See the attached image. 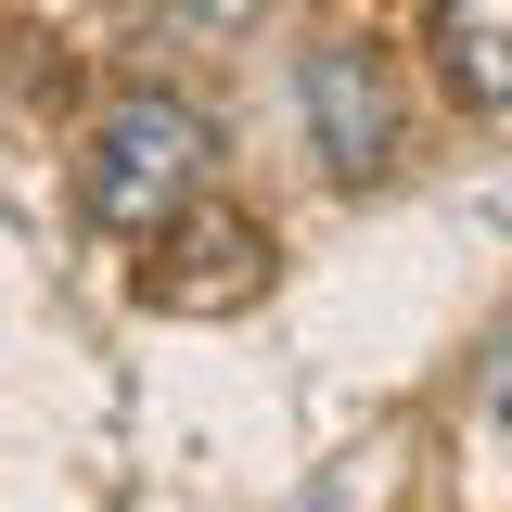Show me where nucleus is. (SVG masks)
<instances>
[{
  "mask_svg": "<svg viewBox=\"0 0 512 512\" xmlns=\"http://www.w3.org/2000/svg\"><path fill=\"white\" fill-rule=\"evenodd\" d=\"M436 77L474 116H512V0H436Z\"/></svg>",
  "mask_w": 512,
  "mask_h": 512,
  "instance_id": "3",
  "label": "nucleus"
},
{
  "mask_svg": "<svg viewBox=\"0 0 512 512\" xmlns=\"http://www.w3.org/2000/svg\"><path fill=\"white\" fill-rule=\"evenodd\" d=\"M474 423H487V436H512V333L487 346V372H474Z\"/></svg>",
  "mask_w": 512,
  "mask_h": 512,
  "instance_id": "4",
  "label": "nucleus"
},
{
  "mask_svg": "<svg viewBox=\"0 0 512 512\" xmlns=\"http://www.w3.org/2000/svg\"><path fill=\"white\" fill-rule=\"evenodd\" d=\"M295 103H308V154L333 180H384V167H397V77H384V52L320 39V52L295 64Z\"/></svg>",
  "mask_w": 512,
  "mask_h": 512,
  "instance_id": "2",
  "label": "nucleus"
},
{
  "mask_svg": "<svg viewBox=\"0 0 512 512\" xmlns=\"http://www.w3.org/2000/svg\"><path fill=\"white\" fill-rule=\"evenodd\" d=\"M192 180H205V116H192L180 90H128V103H103L90 167H77V192H90L103 231H167V218L192 205Z\"/></svg>",
  "mask_w": 512,
  "mask_h": 512,
  "instance_id": "1",
  "label": "nucleus"
}]
</instances>
